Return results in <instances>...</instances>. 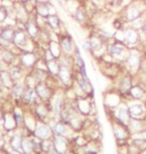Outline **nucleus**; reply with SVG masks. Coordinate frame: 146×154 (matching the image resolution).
<instances>
[{
	"label": "nucleus",
	"instance_id": "obj_1",
	"mask_svg": "<svg viewBox=\"0 0 146 154\" xmlns=\"http://www.w3.org/2000/svg\"><path fill=\"white\" fill-rule=\"evenodd\" d=\"M142 54L141 52L136 48H133L131 50L128 51L125 59H124V62H125L127 68H128L130 71L133 72H137L139 71V68H140L141 62H142Z\"/></svg>",
	"mask_w": 146,
	"mask_h": 154
},
{
	"label": "nucleus",
	"instance_id": "obj_2",
	"mask_svg": "<svg viewBox=\"0 0 146 154\" xmlns=\"http://www.w3.org/2000/svg\"><path fill=\"white\" fill-rule=\"evenodd\" d=\"M146 3L143 2L140 5V3L137 4H131L126 8L125 12V18L126 21L129 23H131L132 21H134L136 19H138L139 17H141L142 15H144L146 13V7H145Z\"/></svg>",
	"mask_w": 146,
	"mask_h": 154
},
{
	"label": "nucleus",
	"instance_id": "obj_3",
	"mask_svg": "<svg viewBox=\"0 0 146 154\" xmlns=\"http://www.w3.org/2000/svg\"><path fill=\"white\" fill-rule=\"evenodd\" d=\"M142 37L141 31H138L131 26L122 30V40L126 45H136L140 42Z\"/></svg>",
	"mask_w": 146,
	"mask_h": 154
},
{
	"label": "nucleus",
	"instance_id": "obj_4",
	"mask_svg": "<svg viewBox=\"0 0 146 154\" xmlns=\"http://www.w3.org/2000/svg\"><path fill=\"white\" fill-rule=\"evenodd\" d=\"M128 111L130 117L138 119H145L146 118V103L144 101L135 100L134 102L129 104Z\"/></svg>",
	"mask_w": 146,
	"mask_h": 154
},
{
	"label": "nucleus",
	"instance_id": "obj_5",
	"mask_svg": "<svg viewBox=\"0 0 146 154\" xmlns=\"http://www.w3.org/2000/svg\"><path fill=\"white\" fill-rule=\"evenodd\" d=\"M127 53L128 51L126 49V45L122 44V43H114V44L108 46V54L112 57L125 59Z\"/></svg>",
	"mask_w": 146,
	"mask_h": 154
},
{
	"label": "nucleus",
	"instance_id": "obj_6",
	"mask_svg": "<svg viewBox=\"0 0 146 154\" xmlns=\"http://www.w3.org/2000/svg\"><path fill=\"white\" fill-rule=\"evenodd\" d=\"M129 94L134 100L138 101H146V90L142 85H134L132 86L129 91Z\"/></svg>",
	"mask_w": 146,
	"mask_h": 154
},
{
	"label": "nucleus",
	"instance_id": "obj_7",
	"mask_svg": "<svg viewBox=\"0 0 146 154\" xmlns=\"http://www.w3.org/2000/svg\"><path fill=\"white\" fill-rule=\"evenodd\" d=\"M117 118L119 119V121L121 123H123L124 125H128V122L130 120V114H129V111H128V106L126 105H123V104H121V105L117 108Z\"/></svg>",
	"mask_w": 146,
	"mask_h": 154
},
{
	"label": "nucleus",
	"instance_id": "obj_8",
	"mask_svg": "<svg viewBox=\"0 0 146 154\" xmlns=\"http://www.w3.org/2000/svg\"><path fill=\"white\" fill-rule=\"evenodd\" d=\"M132 80L130 77L128 76H125V77H122L119 82V89L122 93L126 94V93H129L130 89L132 87Z\"/></svg>",
	"mask_w": 146,
	"mask_h": 154
},
{
	"label": "nucleus",
	"instance_id": "obj_9",
	"mask_svg": "<svg viewBox=\"0 0 146 154\" xmlns=\"http://www.w3.org/2000/svg\"><path fill=\"white\" fill-rule=\"evenodd\" d=\"M126 126L124 125L123 123H121V125L116 124L114 126V133H115V136L118 138V139H124L128 136V132L126 130Z\"/></svg>",
	"mask_w": 146,
	"mask_h": 154
},
{
	"label": "nucleus",
	"instance_id": "obj_10",
	"mask_svg": "<svg viewBox=\"0 0 146 154\" xmlns=\"http://www.w3.org/2000/svg\"><path fill=\"white\" fill-rule=\"evenodd\" d=\"M36 135L39 138L46 139V138H48L50 136V130H49V128L46 125L39 124L37 126V129H36Z\"/></svg>",
	"mask_w": 146,
	"mask_h": 154
},
{
	"label": "nucleus",
	"instance_id": "obj_11",
	"mask_svg": "<svg viewBox=\"0 0 146 154\" xmlns=\"http://www.w3.org/2000/svg\"><path fill=\"white\" fill-rule=\"evenodd\" d=\"M14 35H15V31L14 29L12 28H5L1 31V39L5 40L7 42H10L12 40H14Z\"/></svg>",
	"mask_w": 146,
	"mask_h": 154
},
{
	"label": "nucleus",
	"instance_id": "obj_12",
	"mask_svg": "<svg viewBox=\"0 0 146 154\" xmlns=\"http://www.w3.org/2000/svg\"><path fill=\"white\" fill-rule=\"evenodd\" d=\"M21 62L24 66L26 67H30L32 66L34 62H35V56L32 53H25L22 55L21 57Z\"/></svg>",
	"mask_w": 146,
	"mask_h": 154
},
{
	"label": "nucleus",
	"instance_id": "obj_13",
	"mask_svg": "<svg viewBox=\"0 0 146 154\" xmlns=\"http://www.w3.org/2000/svg\"><path fill=\"white\" fill-rule=\"evenodd\" d=\"M54 145H55V150L58 153H64L66 150V143L63 138L61 137H56L54 141Z\"/></svg>",
	"mask_w": 146,
	"mask_h": 154
},
{
	"label": "nucleus",
	"instance_id": "obj_14",
	"mask_svg": "<svg viewBox=\"0 0 146 154\" xmlns=\"http://www.w3.org/2000/svg\"><path fill=\"white\" fill-rule=\"evenodd\" d=\"M37 12H38L39 15H41L43 17H48L50 15V12H49V6L47 4H44V3L40 2L38 6H37Z\"/></svg>",
	"mask_w": 146,
	"mask_h": 154
},
{
	"label": "nucleus",
	"instance_id": "obj_15",
	"mask_svg": "<svg viewBox=\"0 0 146 154\" xmlns=\"http://www.w3.org/2000/svg\"><path fill=\"white\" fill-rule=\"evenodd\" d=\"M14 41L16 44L18 45H23L26 41V35L24 34L23 31H15V35H14Z\"/></svg>",
	"mask_w": 146,
	"mask_h": 154
},
{
	"label": "nucleus",
	"instance_id": "obj_16",
	"mask_svg": "<svg viewBox=\"0 0 146 154\" xmlns=\"http://www.w3.org/2000/svg\"><path fill=\"white\" fill-rule=\"evenodd\" d=\"M58 73H59V75H60V78L63 80V82L67 83L70 80V72H69V70H68L67 67L61 66Z\"/></svg>",
	"mask_w": 146,
	"mask_h": 154
},
{
	"label": "nucleus",
	"instance_id": "obj_17",
	"mask_svg": "<svg viewBox=\"0 0 146 154\" xmlns=\"http://www.w3.org/2000/svg\"><path fill=\"white\" fill-rule=\"evenodd\" d=\"M61 46L62 48L64 49L65 51L67 52V53H70L71 51H72V42H71V39L69 37H63L61 40Z\"/></svg>",
	"mask_w": 146,
	"mask_h": 154
},
{
	"label": "nucleus",
	"instance_id": "obj_18",
	"mask_svg": "<svg viewBox=\"0 0 146 154\" xmlns=\"http://www.w3.org/2000/svg\"><path fill=\"white\" fill-rule=\"evenodd\" d=\"M47 20H48V23L50 24V26L52 28H58L59 26V23H60V20L57 15H54V14H51L49 15L47 17Z\"/></svg>",
	"mask_w": 146,
	"mask_h": 154
},
{
	"label": "nucleus",
	"instance_id": "obj_19",
	"mask_svg": "<svg viewBox=\"0 0 146 154\" xmlns=\"http://www.w3.org/2000/svg\"><path fill=\"white\" fill-rule=\"evenodd\" d=\"M36 93L38 94V96L40 98H43V99L48 96V90H47V88H46L45 86L42 85V84H39L36 87Z\"/></svg>",
	"mask_w": 146,
	"mask_h": 154
},
{
	"label": "nucleus",
	"instance_id": "obj_20",
	"mask_svg": "<svg viewBox=\"0 0 146 154\" xmlns=\"http://www.w3.org/2000/svg\"><path fill=\"white\" fill-rule=\"evenodd\" d=\"M0 76H1V80H2V82L4 83V85L10 87L12 85V78L10 74H8V73L5 71H1L0 72Z\"/></svg>",
	"mask_w": 146,
	"mask_h": 154
},
{
	"label": "nucleus",
	"instance_id": "obj_21",
	"mask_svg": "<svg viewBox=\"0 0 146 154\" xmlns=\"http://www.w3.org/2000/svg\"><path fill=\"white\" fill-rule=\"evenodd\" d=\"M23 98L26 102H32V101L34 100V98H35V92H34V90L32 88L27 89V90L24 92Z\"/></svg>",
	"mask_w": 146,
	"mask_h": 154
},
{
	"label": "nucleus",
	"instance_id": "obj_22",
	"mask_svg": "<svg viewBox=\"0 0 146 154\" xmlns=\"http://www.w3.org/2000/svg\"><path fill=\"white\" fill-rule=\"evenodd\" d=\"M78 84L80 86V88L82 89L83 91L85 92H89V84L87 83V79H85L84 77H82L81 75L78 76Z\"/></svg>",
	"mask_w": 146,
	"mask_h": 154
},
{
	"label": "nucleus",
	"instance_id": "obj_23",
	"mask_svg": "<svg viewBox=\"0 0 146 154\" xmlns=\"http://www.w3.org/2000/svg\"><path fill=\"white\" fill-rule=\"evenodd\" d=\"M47 67H48V69L50 70L52 73H58L59 69H60V67L58 66V64L56 62H54L53 60L48 61V62H47Z\"/></svg>",
	"mask_w": 146,
	"mask_h": 154
},
{
	"label": "nucleus",
	"instance_id": "obj_24",
	"mask_svg": "<svg viewBox=\"0 0 146 154\" xmlns=\"http://www.w3.org/2000/svg\"><path fill=\"white\" fill-rule=\"evenodd\" d=\"M11 144H12V146H13L15 149L20 150L21 144H22V141H21L19 135H16V136H14V138L11 141Z\"/></svg>",
	"mask_w": 146,
	"mask_h": 154
},
{
	"label": "nucleus",
	"instance_id": "obj_25",
	"mask_svg": "<svg viewBox=\"0 0 146 154\" xmlns=\"http://www.w3.org/2000/svg\"><path fill=\"white\" fill-rule=\"evenodd\" d=\"M53 106H54V111L56 114H59L61 111V106H62V100L60 97H56L54 100V103H53Z\"/></svg>",
	"mask_w": 146,
	"mask_h": 154
},
{
	"label": "nucleus",
	"instance_id": "obj_26",
	"mask_svg": "<svg viewBox=\"0 0 146 154\" xmlns=\"http://www.w3.org/2000/svg\"><path fill=\"white\" fill-rule=\"evenodd\" d=\"M22 147H23V151L26 152V153H29L31 150L33 148V145H32V142L29 140H23L22 141Z\"/></svg>",
	"mask_w": 146,
	"mask_h": 154
},
{
	"label": "nucleus",
	"instance_id": "obj_27",
	"mask_svg": "<svg viewBox=\"0 0 146 154\" xmlns=\"http://www.w3.org/2000/svg\"><path fill=\"white\" fill-rule=\"evenodd\" d=\"M22 92H23V86H22V84L21 83H16V84L14 85V87H13V93H14V95L16 97H18V96H20L21 94H22Z\"/></svg>",
	"mask_w": 146,
	"mask_h": 154
},
{
	"label": "nucleus",
	"instance_id": "obj_28",
	"mask_svg": "<svg viewBox=\"0 0 146 154\" xmlns=\"http://www.w3.org/2000/svg\"><path fill=\"white\" fill-rule=\"evenodd\" d=\"M2 58H3V60H4L6 63H12V62H13V60H14L13 55H12L10 52H8V51L3 52Z\"/></svg>",
	"mask_w": 146,
	"mask_h": 154
},
{
	"label": "nucleus",
	"instance_id": "obj_29",
	"mask_svg": "<svg viewBox=\"0 0 146 154\" xmlns=\"http://www.w3.org/2000/svg\"><path fill=\"white\" fill-rule=\"evenodd\" d=\"M10 76L13 80H17L21 77V71L19 68H12L10 71Z\"/></svg>",
	"mask_w": 146,
	"mask_h": 154
},
{
	"label": "nucleus",
	"instance_id": "obj_30",
	"mask_svg": "<svg viewBox=\"0 0 146 154\" xmlns=\"http://www.w3.org/2000/svg\"><path fill=\"white\" fill-rule=\"evenodd\" d=\"M65 129H66V128H65V126L63 124H60V123H58V124H55L53 126V131L56 134H62V133H64Z\"/></svg>",
	"mask_w": 146,
	"mask_h": 154
},
{
	"label": "nucleus",
	"instance_id": "obj_31",
	"mask_svg": "<svg viewBox=\"0 0 146 154\" xmlns=\"http://www.w3.org/2000/svg\"><path fill=\"white\" fill-rule=\"evenodd\" d=\"M27 30H28L30 36H33V37H34V36H36V34H37V29H36L35 25H34L32 22L28 23V25H27Z\"/></svg>",
	"mask_w": 146,
	"mask_h": 154
},
{
	"label": "nucleus",
	"instance_id": "obj_32",
	"mask_svg": "<svg viewBox=\"0 0 146 154\" xmlns=\"http://www.w3.org/2000/svg\"><path fill=\"white\" fill-rule=\"evenodd\" d=\"M90 42H91L92 49H95V50H97V49L100 48V46H101V42H100V40H99L98 38H94V39H92Z\"/></svg>",
	"mask_w": 146,
	"mask_h": 154
},
{
	"label": "nucleus",
	"instance_id": "obj_33",
	"mask_svg": "<svg viewBox=\"0 0 146 154\" xmlns=\"http://www.w3.org/2000/svg\"><path fill=\"white\" fill-rule=\"evenodd\" d=\"M82 48H83V50H85L86 52L90 51L92 49L91 42H90V41H84L82 43Z\"/></svg>",
	"mask_w": 146,
	"mask_h": 154
},
{
	"label": "nucleus",
	"instance_id": "obj_34",
	"mask_svg": "<svg viewBox=\"0 0 146 154\" xmlns=\"http://www.w3.org/2000/svg\"><path fill=\"white\" fill-rule=\"evenodd\" d=\"M7 17V12L4 7H0V22H2Z\"/></svg>",
	"mask_w": 146,
	"mask_h": 154
},
{
	"label": "nucleus",
	"instance_id": "obj_35",
	"mask_svg": "<svg viewBox=\"0 0 146 154\" xmlns=\"http://www.w3.org/2000/svg\"><path fill=\"white\" fill-rule=\"evenodd\" d=\"M76 61H77V64H78V66H79V68H80V69L83 68V67H85V65H84V61H83V59L81 58V56H80V55H78V56H77Z\"/></svg>",
	"mask_w": 146,
	"mask_h": 154
},
{
	"label": "nucleus",
	"instance_id": "obj_36",
	"mask_svg": "<svg viewBox=\"0 0 146 154\" xmlns=\"http://www.w3.org/2000/svg\"><path fill=\"white\" fill-rule=\"evenodd\" d=\"M76 18H77V20H79V21H82V20H84V15H83V12L80 10V9H78L76 12Z\"/></svg>",
	"mask_w": 146,
	"mask_h": 154
},
{
	"label": "nucleus",
	"instance_id": "obj_37",
	"mask_svg": "<svg viewBox=\"0 0 146 154\" xmlns=\"http://www.w3.org/2000/svg\"><path fill=\"white\" fill-rule=\"evenodd\" d=\"M136 135H137V138H140V139L144 140L145 142H146V129H145V130H143V131L139 132V133H137Z\"/></svg>",
	"mask_w": 146,
	"mask_h": 154
},
{
	"label": "nucleus",
	"instance_id": "obj_38",
	"mask_svg": "<svg viewBox=\"0 0 146 154\" xmlns=\"http://www.w3.org/2000/svg\"><path fill=\"white\" fill-rule=\"evenodd\" d=\"M141 34L144 36V38L146 39V24H145V26L143 27V29L141 30Z\"/></svg>",
	"mask_w": 146,
	"mask_h": 154
},
{
	"label": "nucleus",
	"instance_id": "obj_39",
	"mask_svg": "<svg viewBox=\"0 0 146 154\" xmlns=\"http://www.w3.org/2000/svg\"><path fill=\"white\" fill-rule=\"evenodd\" d=\"M3 68H4V66H3V63H2V61H0V72L3 71Z\"/></svg>",
	"mask_w": 146,
	"mask_h": 154
},
{
	"label": "nucleus",
	"instance_id": "obj_40",
	"mask_svg": "<svg viewBox=\"0 0 146 154\" xmlns=\"http://www.w3.org/2000/svg\"><path fill=\"white\" fill-rule=\"evenodd\" d=\"M31 1H32V2H35V1H36V0H31Z\"/></svg>",
	"mask_w": 146,
	"mask_h": 154
},
{
	"label": "nucleus",
	"instance_id": "obj_41",
	"mask_svg": "<svg viewBox=\"0 0 146 154\" xmlns=\"http://www.w3.org/2000/svg\"><path fill=\"white\" fill-rule=\"evenodd\" d=\"M144 57L146 58V51H145V55H144Z\"/></svg>",
	"mask_w": 146,
	"mask_h": 154
},
{
	"label": "nucleus",
	"instance_id": "obj_42",
	"mask_svg": "<svg viewBox=\"0 0 146 154\" xmlns=\"http://www.w3.org/2000/svg\"><path fill=\"white\" fill-rule=\"evenodd\" d=\"M143 1H144V2H145V3H146V0H143Z\"/></svg>",
	"mask_w": 146,
	"mask_h": 154
},
{
	"label": "nucleus",
	"instance_id": "obj_43",
	"mask_svg": "<svg viewBox=\"0 0 146 154\" xmlns=\"http://www.w3.org/2000/svg\"><path fill=\"white\" fill-rule=\"evenodd\" d=\"M0 35H1V31H0Z\"/></svg>",
	"mask_w": 146,
	"mask_h": 154
},
{
	"label": "nucleus",
	"instance_id": "obj_44",
	"mask_svg": "<svg viewBox=\"0 0 146 154\" xmlns=\"http://www.w3.org/2000/svg\"><path fill=\"white\" fill-rule=\"evenodd\" d=\"M145 103H146V101H145Z\"/></svg>",
	"mask_w": 146,
	"mask_h": 154
}]
</instances>
